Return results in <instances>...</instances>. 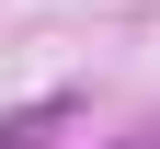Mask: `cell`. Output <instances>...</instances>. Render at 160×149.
Listing matches in <instances>:
<instances>
[{"label": "cell", "instance_id": "1", "mask_svg": "<svg viewBox=\"0 0 160 149\" xmlns=\"http://www.w3.org/2000/svg\"><path fill=\"white\" fill-rule=\"evenodd\" d=\"M80 103L69 92H46V103H23V115H0V149H57V126H69Z\"/></svg>", "mask_w": 160, "mask_h": 149}]
</instances>
